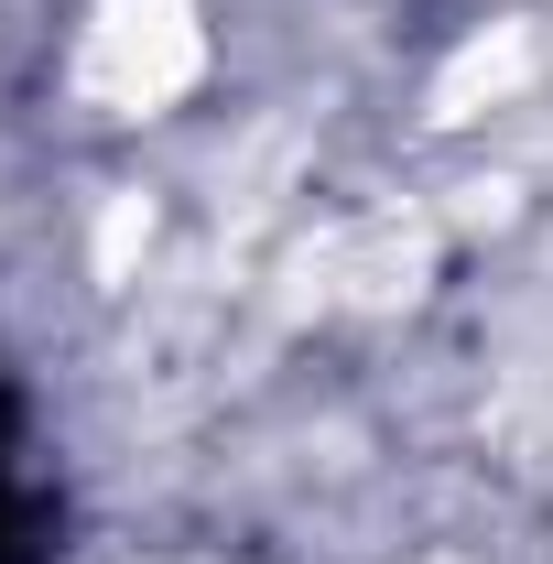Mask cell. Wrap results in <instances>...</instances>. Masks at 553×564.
<instances>
[{"instance_id":"cell-1","label":"cell","mask_w":553,"mask_h":564,"mask_svg":"<svg viewBox=\"0 0 553 564\" xmlns=\"http://www.w3.org/2000/svg\"><path fill=\"white\" fill-rule=\"evenodd\" d=\"M0 564H44V510L11 478V391H0Z\"/></svg>"}]
</instances>
